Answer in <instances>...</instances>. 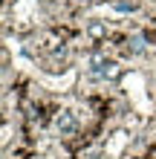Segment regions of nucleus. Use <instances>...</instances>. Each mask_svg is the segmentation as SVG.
<instances>
[{
    "label": "nucleus",
    "mask_w": 156,
    "mask_h": 159,
    "mask_svg": "<svg viewBox=\"0 0 156 159\" xmlns=\"http://www.w3.org/2000/svg\"><path fill=\"white\" fill-rule=\"evenodd\" d=\"M35 61H38L47 72H67L69 64H72V46H69V43L49 46V49H43Z\"/></svg>",
    "instance_id": "nucleus-1"
},
{
    "label": "nucleus",
    "mask_w": 156,
    "mask_h": 159,
    "mask_svg": "<svg viewBox=\"0 0 156 159\" xmlns=\"http://www.w3.org/2000/svg\"><path fill=\"white\" fill-rule=\"evenodd\" d=\"M113 3L116 12H122V15H130V12H139L142 9V0H110Z\"/></svg>",
    "instance_id": "nucleus-4"
},
{
    "label": "nucleus",
    "mask_w": 156,
    "mask_h": 159,
    "mask_svg": "<svg viewBox=\"0 0 156 159\" xmlns=\"http://www.w3.org/2000/svg\"><path fill=\"white\" fill-rule=\"evenodd\" d=\"M84 38H87L90 43H96V46H104L110 38H113V32H110L107 20H98V17H93V20L84 23Z\"/></svg>",
    "instance_id": "nucleus-3"
},
{
    "label": "nucleus",
    "mask_w": 156,
    "mask_h": 159,
    "mask_svg": "<svg viewBox=\"0 0 156 159\" xmlns=\"http://www.w3.org/2000/svg\"><path fill=\"white\" fill-rule=\"evenodd\" d=\"M52 127L61 139H69V136H78L81 133V119L75 110L64 107V110H55L52 113Z\"/></svg>",
    "instance_id": "nucleus-2"
},
{
    "label": "nucleus",
    "mask_w": 156,
    "mask_h": 159,
    "mask_svg": "<svg viewBox=\"0 0 156 159\" xmlns=\"http://www.w3.org/2000/svg\"><path fill=\"white\" fill-rule=\"evenodd\" d=\"M127 159H136V156H127Z\"/></svg>",
    "instance_id": "nucleus-6"
},
{
    "label": "nucleus",
    "mask_w": 156,
    "mask_h": 159,
    "mask_svg": "<svg viewBox=\"0 0 156 159\" xmlns=\"http://www.w3.org/2000/svg\"><path fill=\"white\" fill-rule=\"evenodd\" d=\"M153 38H156V23H153Z\"/></svg>",
    "instance_id": "nucleus-5"
}]
</instances>
